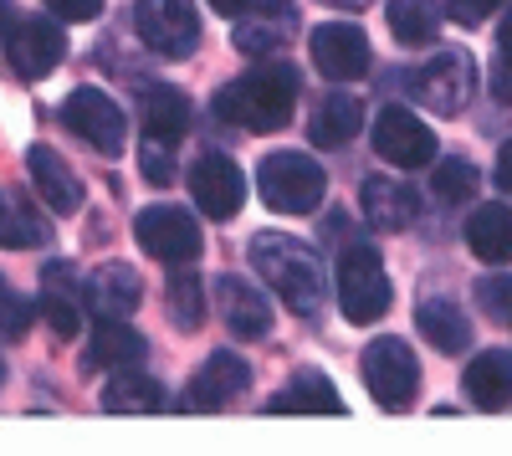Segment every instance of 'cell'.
<instances>
[{"label":"cell","mask_w":512,"mask_h":456,"mask_svg":"<svg viewBox=\"0 0 512 456\" xmlns=\"http://www.w3.org/2000/svg\"><path fill=\"white\" fill-rule=\"evenodd\" d=\"M297 93H303L297 67L262 62V67H251L246 77H236L231 88L216 93V118L236 123V129H246V134H277V129L292 123Z\"/></svg>","instance_id":"1"},{"label":"cell","mask_w":512,"mask_h":456,"mask_svg":"<svg viewBox=\"0 0 512 456\" xmlns=\"http://www.w3.org/2000/svg\"><path fill=\"white\" fill-rule=\"evenodd\" d=\"M251 267L267 277V287H277V298L297 318H318L323 313L328 282H323V262H318V252H313L308 241L277 236V231L251 236Z\"/></svg>","instance_id":"2"},{"label":"cell","mask_w":512,"mask_h":456,"mask_svg":"<svg viewBox=\"0 0 512 456\" xmlns=\"http://www.w3.org/2000/svg\"><path fill=\"white\" fill-rule=\"evenodd\" d=\"M256 190H262V200L277 216H313L323 205L328 175L303 149H277V154L262 159V170H256Z\"/></svg>","instance_id":"3"},{"label":"cell","mask_w":512,"mask_h":456,"mask_svg":"<svg viewBox=\"0 0 512 456\" xmlns=\"http://www.w3.org/2000/svg\"><path fill=\"white\" fill-rule=\"evenodd\" d=\"M333 293H338V308H344L349 323H374L390 313L395 293H390V277H384V262L369 241H349L338 252V267H333Z\"/></svg>","instance_id":"4"},{"label":"cell","mask_w":512,"mask_h":456,"mask_svg":"<svg viewBox=\"0 0 512 456\" xmlns=\"http://www.w3.org/2000/svg\"><path fill=\"white\" fill-rule=\"evenodd\" d=\"M134 31L139 41L164 57V62H185L200 47V16L195 0H134Z\"/></svg>","instance_id":"5"},{"label":"cell","mask_w":512,"mask_h":456,"mask_svg":"<svg viewBox=\"0 0 512 456\" xmlns=\"http://www.w3.org/2000/svg\"><path fill=\"white\" fill-rule=\"evenodd\" d=\"M134 241L144 246V252L164 267H190L200 262V226L190 211H180V205H149V211L134 216Z\"/></svg>","instance_id":"6"},{"label":"cell","mask_w":512,"mask_h":456,"mask_svg":"<svg viewBox=\"0 0 512 456\" xmlns=\"http://www.w3.org/2000/svg\"><path fill=\"white\" fill-rule=\"evenodd\" d=\"M410 93L431 108V113H461L466 103H472V93H477V62L466 57L461 47H451V52H436L431 62H420L415 72H410Z\"/></svg>","instance_id":"7"},{"label":"cell","mask_w":512,"mask_h":456,"mask_svg":"<svg viewBox=\"0 0 512 456\" xmlns=\"http://www.w3.org/2000/svg\"><path fill=\"white\" fill-rule=\"evenodd\" d=\"M359 369H364L369 395L384 410H405L415 400V390H420V364H415V349L405 339H374L359 354Z\"/></svg>","instance_id":"8"},{"label":"cell","mask_w":512,"mask_h":456,"mask_svg":"<svg viewBox=\"0 0 512 456\" xmlns=\"http://www.w3.org/2000/svg\"><path fill=\"white\" fill-rule=\"evenodd\" d=\"M190 200H195L200 216L231 221L241 205H246V175H241V164L231 154H221V149H205L190 164Z\"/></svg>","instance_id":"9"},{"label":"cell","mask_w":512,"mask_h":456,"mask_svg":"<svg viewBox=\"0 0 512 456\" xmlns=\"http://www.w3.org/2000/svg\"><path fill=\"white\" fill-rule=\"evenodd\" d=\"M62 123H67L82 144H93V149L108 154V159L128 144V118H123V108H118L108 93H98V88H72L67 103H62Z\"/></svg>","instance_id":"10"},{"label":"cell","mask_w":512,"mask_h":456,"mask_svg":"<svg viewBox=\"0 0 512 456\" xmlns=\"http://www.w3.org/2000/svg\"><path fill=\"white\" fill-rule=\"evenodd\" d=\"M374 149H379V159L400 164V170H425L436 159V134L410 108H384L374 118Z\"/></svg>","instance_id":"11"},{"label":"cell","mask_w":512,"mask_h":456,"mask_svg":"<svg viewBox=\"0 0 512 456\" xmlns=\"http://www.w3.org/2000/svg\"><path fill=\"white\" fill-rule=\"evenodd\" d=\"M308 47H313V62L323 77L333 82H349V77H364L369 72V36L364 26L354 21H328L308 36Z\"/></svg>","instance_id":"12"},{"label":"cell","mask_w":512,"mask_h":456,"mask_svg":"<svg viewBox=\"0 0 512 456\" xmlns=\"http://www.w3.org/2000/svg\"><path fill=\"white\" fill-rule=\"evenodd\" d=\"M216 313L231 328V339H241V344H256V339L272 334V303L256 293L251 282H241L231 272L216 277Z\"/></svg>","instance_id":"13"},{"label":"cell","mask_w":512,"mask_h":456,"mask_svg":"<svg viewBox=\"0 0 512 456\" xmlns=\"http://www.w3.org/2000/svg\"><path fill=\"white\" fill-rule=\"evenodd\" d=\"M246 385H251V364L241 354H231V349H216V354L200 364V375L190 380L185 410H226Z\"/></svg>","instance_id":"14"},{"label":"cell","mask_w":512,"mask_h":456,"mask_svg":"<svg viewBox=\"0 0 512 456\" xmlns=\"http://www.w3.org/2000/svg\"><path fill=\"white\" fill-rule=\"evenodd\" d=\"M292 26H297V6H292V0H251V6L236 16V36L231 41L246 57H272L287 41Z\"/></svg>","instance_id":"15"},{"label":"cell","mask_w":512,"mask_h":456,"mask_svg":"<svg viewBox=\"0 0 512 456\" xmlns=\"http://www.w3.org/2000/svg\"><path fill=\"white\" fill-rule=\"evenodd\" d=\"M6 57H11V67L21 72V77H47L62 57H67V36L52 26V21H41V16H26V21H16V31H11V41H6Z\"/></svg>","instance_id":"16"},{"label":"cell","mask_w":512,"mask_h":456,"mask_svg":"<svg viewBox=\"0 0 512 456\" xmlns=\"http://www.w3.org/2000/svg\"><path fill=\"white\" fill-rule=\"evenodd\" d=\"M26 170H31L36 195L47 200L57 216L82 211V180L72 175V164H67V159H62L52 144H31V149H26Z\"/></svg>","instance_id":"17"},{"label":"cell","mask_w":512,"mask_h":456,"mask_svg":"<svg viewBox=\"0 0 512 456\" xmlns=\"http://www.w3.org/2000/svg\"><path fill=\"white\" fill-rule=\"evenodd\" d=\"M82 303L93 308V318H128L139 303H144V282L139 272L128 262H108L88 277V287H82Z\"/></svg>","instance_id":"18"},{"label":"cell","mask_w":512,"mask_h":456,"mask_svg":"<svg viewBox=\"0 0 512 456\" xmlns=\"http://www.w3.org/2000/svg\"><path fill=\"white\" fill-rule=\"evenodd\" d=\"M36 313L52 323L57 339H77L82 334V303H77V277L67 262H47L41 267V298Z\"/></svg>","instance_id":"19"},{"label":"cell","mask_w":512,"mask_h":456,"mask_svg":"<svg viewBox=\"0 0 512 456\" xmlns=\"http://www.w3.org/2000/svg\"><path fill=\"white\" fill-rule=\"evenodd\" d=\"M359 211H364V221H369L374 231H405V226L420 216V200H415L410 185L374 175V180H364V190H359Z\"/></svg>","instance_id":"20"},{"label":"cell","mask_w":512,"mask_h":456,"mask_svg":"<svg viewBox=\"0 0 512 456\" xmlns=\"http://www.w3.org/2000/svg\"><path fill=\"white\" fill-rule=\"evenodd\" d=\"M139 118H144V134L154 139H185L190 123H195V108L180 88H164V82H154V88H139Z\"/></svg>","instance_id":"21"},{"label":"cell","mask_w":512,"mask_h":456,"mask_svg":"<svg viewBox=\"0 0 512 456\" xmlns=\"http://www.w3.org/2000/svg\"><path fill=\"white\" fill-rule=\"evenodd\" d=\"M466 395H472V405L482 410H502L512 400V354L502 349H482L472 364H466V375H461Z\"/></svg>","instance_id":"22"},{"label":"cell","mask_w":512,"mask_h":456,"mask_svg":"<svg viewBox=\"0 0 512 456\" xmlns=\"http://www.w3.org/2000/svg\"><path fill=\"white\" fill-rule=\"evenodd\" d=\"M466 246L492 267L512 262V211L502 200H487L472 211V221H466Z\"/></svg>","instance_id":"23"},{"label":"cell","mask_w":512,"mask_h":456,"mask_svg":"<svg viewBox=\"0 0 512 456\" xmlns=\"http://www.w3.org/2000/svg\"><path fill=\"white\" fill-rule=\"evenodd\" d=\"M415 328H420V339L441 354H461L472 344V323H466V313L451 298H425L415 308Z\"/></svg>","instance_id":"24"},{"label":"cell","mask_w":512,"mask_h":456,"mask_svg":"<svg viewBox=\"0 0 512 456\" xmlns=\"http://www.w3.org/2000/svg\"><path fill=\"white\" fill-rule=\"evenodd\" d=\"M364 123V103L354 93H328L318 108H313V123H308V139L318 149H344Z\"/></svg>","instance_id":"25"},{"label":"cell","mask_w":512,"mask_h":456,"mask_svg":"<svg viewBox=\"0 0 512 456\" xmlns=\"http://www.w3.org/2000/svg\"><path fill=\"white\" fill-rule=\"evenodd\" d=\"M149 354V339L139 334V328H128L123 318H98V334L88 344V359H82V369H103V364H144Z\"/></svg>","instance_id":"26"},{"label":"cell","mask_w":512,"mask_h":456,"mask_svg":"<svg viewBox=\"0 0 512 456\" xmlns=\"http://www.w3.org/2000/svg\"><path fill=\"white\" fill-rule=\"evenodd\" d=\"M272 410H282V416H344V400H338V390L318 375V369H303V375H292V385L287 390H277L272 395Z\"/></svg>","instance_id":"27"},{"label":"cell","mask_w":512,"mask_h":456,"mask_svg":"<svg viewBox=\"0 0 512 456\" xmlns=\"http://www.w3.org/2000/svg\"><path fill=\"white\" fill-rule=\"evenodd\" d=\"M384 16H390V31H395L400 47H425V41H436V31H441L436 0H390Z\"/></svg>","instance_id":"28"},{"label":"cell","mask_w":512,"mask_h":456,"mask_svg":"<svg viewBox=\"0 0 512 456\" xmlns=\"http://www.w3.org/2000/svg\"><path fill=\"white\" fill-rule=\"evenodd\" d=\"M103 405L108 410H159L164 390H159V380L144 375L139 364H123V369H113V380L103 385Z\"/></svg>","instance_id":"29"},{"label":"cell","mask_w":512,"mask_h":456,"mask_svg":"<svg viewBox=\"0 0 512 456\" xmlns=\"http://www.w3.org/2000/svg\"><path fill=\"white\" fill-rule=\"evenodd\" d=\"M52 241V226L47 216H36L26 200H0V246H11V252H26V246H47Z\"/></svg>","instance_id":"30"},{"label":"cell","mask_w":512,"mask_h":456,"mask_svg":"<svg viewBox=\"0 0 512 456\" xmlns=\"http://www.w3.org/2000/svg\"><path fill=\"white\" fill-rule=\"evenodd\" d=\"M482 190V175H477V164L472 159H441L436 164V175H431V195L441 205H461V200H477Z\"/></svg>","instance_id":"31"},{"label":"cell","mask_w":512,"mask_h":456,"mask_svg":"<svg viewBox=\"0 0 512 456\" xmlns=\"http://www.w3.org/2000/svg\"><path fill=\"white\" fill-rule=\"evenodd\" d=\"M164 303H169V318H175L180 328H200V323H205V287H200V277L185 272V267L169 277Z\"/></svg>","instance_id":"32"},{"label":"cell","mask_w":512,"mask_h":456,"mask_svg":"<svg viewBox=\"0 0 512 456\" xmlns=\"http://www.w3.org/2000/svg\"><path fill=\"white\" fill-rule=\"evenodd\" d=\"M139 170H144L149 185H169V180H175V139L144 134V144H139Z\"/></svg>","instance_id":"33"},{"label":"cell","mask_w":512,"mask_h":456,"mask_svg":"<svg viewBox=\"0 0 512 456\" xmlns=\"http://www.w3.org/2000/svg\"><path fill=\"white\" fill-rule=\"evenodd\" d=\"M26 328H31V303L0 282V339H26Z\"/></svg>","instance_id":"34"},{"label":"cell","mask_w":512,"mask_h":456,"mask_svg":"<svg viewBox=\"0 0 512 456\" xmlns=\"http://www.w3.org/2000/svg\"><path fill=\"white\" fill-rule=\"evenodd\" d=\"M477 303H482L487 318H502V323H507V313H512V277L477 282Z\"/></svg>","instance_id":"35"},{"label":"cell","mask_w":512,"mask_h":456,"mask_svg":"<svg viewBox=\"0 0 512 456\" xmlns=\"http://www.w3.org/2000/svg\"><path fill=\"white\" fill-rule=\"evenodd\" d=\"M507 6V0H451V6H446V16L456 21V26H482L492 11H502Z\"/></svg>","instance_id":"36"},{"label":"cell","mask_w":512,"mask_h":456,"mask_svg":"<svg viewBox=\"0 0 512 456\" xmlns=\"http://www.w3.org/2000/svg\"><path fill=\"white\" fill-rule=\"evenodd\" d=\"M47 6L62 16V21H93L103 11V0H47Z\"/></svg>","instance_id":"37"},{"label":"cell","mask_w":512,"mask_h":456,"mask_svg":"<svg viewBox=\"0 0 512 456\" xmlns=\"http://www.w3.org/2000/svg\"><path fill=\"white\" fill-rule=\"evenodd\" d=\"M492 98L497 103H512V62H492Z\"/></svg>","instance_id":"38"},{"label":"cell","mask_w":512,"mask_h":456,"mask_svg":"<svg viewBox=\"0 0 512 456\" xmlns=\"http://www.w3.org/2000/svg\"><path fill=\"white\" fill-rule=\"evenodd\" d=\"M497 185H502V190H512V139L497 149Z\"/></svg>","instance_id":"39"},{"label":"cell","mask_w":512,"mask_h":456,"mask_svg":"<svg viewBox=\"0 0 512 456\" xmlns=\"http://www.w3.org/2000/svg\"><path fill=\"white\" fill-rule=\"evenodd\" d=\"M497 57L512 62V11H507V21H502V31H497Z\"/></svg>","instance_id":"40"},{"label":"cell","mask_w":512,"mask_h":456,"mask_svg":"<svg viewBox=\"0 0 512 456\" xmlns=\"http://www.w3.org/2000/svg\"><path fill=\"white\" fill-rule=\"evenodd\" d=\"M16 31V11H11V0H0V41H11Z\"/></svg>","instance_id":"41"},{"label":"cell","mask_w":512,"mask_h":456,"mask_svg":"<svg viewBox=\"0 0 512 456\" xmlns=\"http://www.w3.org/2000/svg\"><path fill=\"white\" fill-rule=\"evenodd\" d=\"M246 6H251V0H210V11H221V16H231V21H236Z\"/></svg>","instance_id":"42"},{"label":"cell","mask_w":512,"mask_h":456,"mask_svg":"<svg viewBox=\"0 0 512 456\" xmlns=\"http://www.w3.org/2000/svg\"><path fill=\"white\" fill-rule=\"evenodd\" d=\"M323 6H333V11H369L374 0H323Z\"/></svg>","instance_id":"43"},{"label":"cell","mask_w":512,"mask_h":456,"mask_svg":"<svg viewBox=\"0 0 512 456\" xmlns=\"http://www.w3.org/2000/svg\"><path fill=\"white\" fill-rule=\"evenodd\" d=\"M0 380H6V364H0Z\"/></svg>","instance_id":"44"},{"label":"cell","mask_w":512,"mask_h":456,"mask_svg":"<svg viewBox=\"0 0 512 456\" xmlns=\"http://www.w3.org/2000/svg\"><path fill=\"white\" fill-rule=\"evenodd\" d=\"M507 323H512V313H507Z\"/></svg>","instance_id":"45"},{"label":"cell","mask_w":512,"mask_h":456,"mask_svg":"<svg viewBox=\"0 0 512 456\" xmlns=\"http://www.w3.org/2000/svg\"><path fill=\"white\" fill-rule=\"evenodd\" d=\"M0 200H6V195H0Z\"/></svg>","instance_id":"46"}]
</instances>
